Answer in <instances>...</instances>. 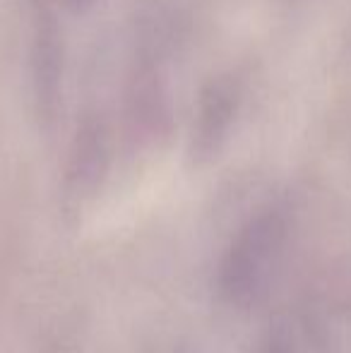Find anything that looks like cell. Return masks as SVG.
I'll return each instance as SVG.
<instances>
[{
    "label": "cell",
    "instance_id": "1",
    "mask_svg": "<svg viewBox=\"0 0 351 353\" xmlns=\"http://www.w3.org/2000/svg\"><path fill=\"white\" fill-rule=\"evenodd\" d=\"M286 236V221L279 212H265L236 236L221 262L219 283L234 303L258 296L260 286L279 255Z\"/></svg>",
    "mask_w": 351,
    "mask_h": 353
},
{
    "label": "cell",
    "instance_id": "2",
    "mask_svg": "<svg viewBox=\"0 0 351 353\" xmlns=\"http://www.w3.org/2000/svg\"><path fill=\"white\" fill-rule=\"evenodd\" d=\"M229 94H226V89L217 87L214 94L210 97V106L205 113H202V149H212V144H214V140H219L221 132H224V125L229 123Z\"/></svg>",
    "mask_w": 351,
    "mask_h": 353
},
{
    "label": "cell",
    "instance_id": "3",
    "mask_svg": "<svg viewBox=\"0 0 351 353\" xmlns=\"http://www.w3.org/2000/svg\"><path fill=\"white\" fill-rule=\"evenodd\" d=\"M75 3H85V0H75Z\"/></svg>",
    "mask_w": 351,
    "mask_h": 353
}]
</instances>
